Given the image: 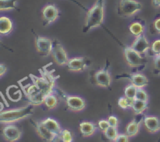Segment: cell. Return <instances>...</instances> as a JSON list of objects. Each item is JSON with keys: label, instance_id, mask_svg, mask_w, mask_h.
Here are the masks:
<instances>
[{"label": "cell", "instance_id": "cell-1", "mask_svg": "<svg viewBox=\"0 0 160 142\" xmlns=\"http://www.w3.org/2000/svg\"><path fill=\"white\" fill-rule=\"evenodd\" d=\"M40 73L41 76L30 75L31 83L23 87L30 104L34 106L43 104L45 97L54 92L58 78L53 74L52 70H48L46 66L41 69Z\"/></svg>", "mask_w": 160, "mask_h": 142}, {"label": "cell", "instance_id": "cell-2", "mask_svg": "<svg viewBox=\"0 0 160 142\" xmlns=\"http://www.w3.org/2000/svg\"><path fill=\"white\" fill-rule=\"evenodd\" d=\"M105 6L106 0H96L95 4L88 9L83 32H88L102 26L105 20Z\"/></svg>", "mask_w": 160, "mask_h": 142}, {"label": "cell", "instance_id": "cell-3", "mask_svg": "<svg viewBox=\"0 0 160 142\" xmlns=\"http://www.w3.org/2000/svg\"><path fill=\"white\" fill-rule=\"evenodd\" d=\"M33 112L34 105L31 104L23 107L0 111V123L4 125L13 124L31 116Z\"/></svg>", "mask_w": 160, "mask_h": 142}, {"label": "cell", "instance_id": "cell-4", "mask_svg": "<svg viewBox=\"0 0 160 142\" xmlns=\"http://www.w3.org/2000/svg\"><path fill=\"white\" fill-rule=\"evenodd\" d=\"M123 53L125 60L130 68L134 69L137 71H142L146 67L148 59L145 55H141L128 45H125L123 48Z\"/></svg>", "mask_w": 160, "mask_h": 142}, {"label": "cell", "instance_id": "cell-5", "mask_svg": "<svg viewBox=\"0 0 160 142\" xmlns=\"http://www.w3.org/2000/svg\"><path fill=\"white\" fill-rule=\"evenodd\" d=\"M142 3L138 0H120L117 14L121 17H131L141 12Z\"/></svg>", "mask_w": 160, "mask_h": 142}, {"label": "cell", "instance_id": "cell-6", "mask_svg": "<svg viewBox=\"0 0 160 142\" xmlns=\"http://www.w3.org/2000/svg\"><path fill=\"white\" fill-rule=\"evenodd\" d=\"M92 84H96L97 86L101 87L108 88L111 86L112 82V78L109 70V64H106L103 68L97 70L94 73Z\"/></svg>", "mask_w": 160, "mask_h": 142}, {"label": "cell", "instance_id": "cell-7", "mask_svg": "<svg viewBox=\"0 0 160 142\" xmlns=\"http://www.w3.org/2000/svg\"><path fill=\"white\" fill-rule=\"evenodd\" d=\"M51 56H52L54 62L60 66H67L70 58H68L67 51L63 45L58 40L52 41V48Z\"/></svg>", "mask_w": 160, "mask_h": 142}, {"label": "cell", "instance_id": "cell-8", "mask_svg": "<svg viewBox=\"0 0 160 142\" xmlns=\"http://www.w3.org/2000/svg\"><path fill=\"white\" fill-rule=\"evenodd\" d=\"M59 17V9L55 4H47L42 9L43 26L47 27L54 23Z\"/></svg>", "mask_w": 160, "mask_h": 142}, {"label": "cell", "instance_id": "cell-9", "mask_svg": "<svg viewBox=\"0 0 160 142\" xmlns=\"http://www.w3.org/2000/svg\"><path fill=\"white\" fill-rule=\"evenodd\" d=\"M23 131L14 124H6L2 129V136L7 142H17L21 138Z\"/></svg>", "mask_w": 160, "mask_h": 142}, {"label": "cell", "instance_id": "cell-10", "mask_svg": "<svg viewBox=\"0 0 160 142\" xmlns=\"http://www.w3.org/2000/svg\"><path fill=\"white\" fill-rule=\"evenodd\" d=\"M35 47L40 56L47 57L52 53V41L47 37L37 35L35 37Z\"/></svg>", "mask_w": 160, "mask_h": 142}, {"label": "cell", "instance_id": "cell-11", "mask_svg": "<svg viewBox=\"0 0 160 142\" xmlns=\"http://www.w3.org/2000/svg\"><path fill=\"white\" fill-rule=\"evenodd\" d=\"M92 65V62L87 57H73L69 59L66 66L69 70L73 72L84 71L89 68Z\"/></svg>", "mask_w": 160, "mask_h": 142}, {"label": "cell", "instance_id": "cell-12", "mask_svg": "<svg viewBox=\"0 0 160 142\" xmlns=\"http://www.w3.org/2000/svg\"><path fill=\"white\" fill-rule=\"evenodd\" d=\"M117 78H124L131 81V84L135 86L137 88H144L149 84V80L145 75L139 73H124V74L119 75Z\"/></svg>", "mask_w": 160, "mask_h": 142}, {"label": "cell", "instance_id": "cell-13", "mask_svg": "<svg viewBox=\"0 0 160 142\" xmlns=\"http://www.w3.org/2000/svg\"><path fill=\"white\" fill-rule=\"evenodd\" d=\"M33 126L35 129L36 133L42 139V140H45L46 142H54V140L59 137V135L55 134V133L52 132L49 130L47 129L41 121H31Z\"/></svg>", "mask_w": 160, "mask_h": 142}, {"label": "cell", "instance_id": "cell-14", "mask_svg": "<svg viewBox=\"0 0 160 142\" xmlns=\"http://www.w3.org/2000/svg\"><path fill=\"white\" fill-rule=\"evenodd\" d=\"M64 99L67 108L73 112H81L86 107L85 100L80 96L66 95Z\"/></svg>", "mask_w": 160, "mask_h": 142}, {"label": "cell", "instance_id": "cell-15", "mask_svg": "<svg viewBox=\"0 0 160 142\" xmlns=\"http://www.w3.org/2000/svg\"><path fill=\"white\" fill-rule=\"evenodd\" d=\"M131 47L141 55H145L150 50L151 45L146 36L143 34L135 37Z\"/></svg>", "mask_w": 160, "mask_h": 142}, {"label": "cell", "instance_id": "cell-16", "mask_svg": "<svg viewBox=\"0 0 160 142\" xmlns=\"http://www.w3.org/2000/svg\"><path fill=\"white\" fill-rule=\"evenodd\" d=\"M143 123L147 130L151 134H156L160 131V119L156 115H145Z\"/></svg>", "mask_w": 160, "mask_h": 142}, {"label": "cell", "instance_id": "cell-17", "mask_svg": "<svg viewBox=\"0 0 160 142\" xmlns=\"http://www.w3.org/2000/svg\"><path fill=\"white\" fill-rule=\"evenodd\" d=\"M79 130L84 137H88L93 135L98 130L96 125L92 122L83 121L80 123Z\"/></svg>", "mask_w": 160, "mask_h": 142}, {"label": "cell", "instance_id": "cell-18", "mask_svg": "<svg viewBox=\"0 0 160 142\" xmlns=\"http://www.w3.org/2000/svg\"><path fill=\"white\" fill-rule=\"evenodd\" d=\"M13 30V22L9 17H0V34L8 35Z\"/></svg>", "mask_w": 160, "mask_h": 142}, {"label": "cell", "instance_id": "cell-19", "mask_svg": "<svg viewBox=\"0 0 160 142\" xmlns=\"http://www.w3.org/2000/svg\"><path fill=\"white\" fill-rule=\"evenodd\" d=\"M41 123H42L47 129H48L50 131L55 133V134H58V135H59L62 130V127H61L59 122L53 118L48 117V118L45 119V120H41Z\"/></svg>", "mask_w": 160, "mask_h": 142}, {"label": "cell", "instance_id": "cell-20", "mask_svg": "<svg viewBox=\"0 0 160 142\" xmlns=\"http://www.w3.org/2000/svg\"><path fill=\"white\" fill-rule=\"evenodd\" d=\"M141 123H142V120L134 119L132 121H131L127 125L126 129H125V132H126L125 134L129 137H133L137 135L140 131Z\"/></svg>", "mask_w": 160, "mask_h": 142}, {"label": "cell", "instance_id": "cell-21", "mask_svg": "<svg viewBox=\"0 0 160 142\" xmlns=\"http://www.w3.org/2000/svg\"><path fill=\"white\" fill-rule=\"evenodd\" d=\"M148 107V101H140V100H134L133 101L132 107L131 109L134 112L136 115H141L143 113Z\"/></svg>", "mask_w": 160, "mask_h": 142}, {"label": "cell", "instance_id": "cell-22", "mask_svg": "<svg viewBox=\"0 0 160 142\" xmlns=\"http://www.w3.org/2000/svg\"><path fill=\"white\" fill-rule=\"evenodd\" d=\"M129 30L133 35L137 37V36L144 34V31H145V27L142 22L134 21L130 24Z\"/></svg>", "mask_w": 160, "mask_h": 142}, {"label": "cell", "instance_id": "cell-23", "mask_svg": "<svg viewBox=\"0 0 160 142\" xmlns=\"http://www.w3.org/2000/svg\"><path fill=\"white\" fill-rule=\"evenodd\" d=\"M18 1L19 0H0V12L16 9Z\"/></svg>", "mask_w": 160, "mask_h": 142}, {"label": "cell", "instance_id": "cell-24", "mask_svg": "<svg viewBox=\"0 0 160 142\" xmlns=\"http://www.w3.org/2000/svg\"><path fill=\"white\" fill-rule=\"evenodd\" d=\"M44 104L46 105L48 109H55V108L57 107L58 104H59V100H58L57 96L54 95V93L49 94L45 97V100H44Z\"/></svg>", "mask_w": 160, "mask_h": 142}, {"label": "cell", "instance_id": "cell-25", "mask_svg": "<svg viewBox=\"0 0 160 142\" xmlns=\"http://www.w3.org/2000/svg\"><path fill=\"white\" fill-rule=\"evenodd\" d=\"M137 90L138 88L133 84H128L124 89V96L126 98H129V99L135 100L136 98V94H137Z\"/></svg>", "mask_w": 160, "mask_h": 142}, {"label": "cell", "instance_id": "cell-26", "mask_svg": "<svg viewBox=\"0 0 160 142\" xmlns=\"http://www.w3.org/2000/svg\"><path fill=\"white\" fill-rule=\"evenodd\" d=\"M105 137L106 139H108L110 141L114 142L115 141L116 138L118 136L119 133L117 130V127H113V126H109L105 132H103Z\"/></svg>", "mask_w": 160, "mask_h": 142}, {"label": "cell", "instance_id": "cell-27", "mask_svg": "<svg viewBox=\"0 0 160 142\" xmlns=\"http://www.w3.org/2000/svg\"><path fill=\"white\" fill-rule=\"evenodd\" d=\"M59 137L62 142H73V135L69 130H62Z\"/></svg>", "mask_w": 160, "mask_h": 142}, {"label": "cell", "instance_id": "cell-28", "mask_svg": "<svg viewBox=\"0 0 160 142\" xmlns=\"http://www.w3.org/2000/svg\"><path fill=\"white\" fill-rule=\"evenodd\" d=\"M133 101L126 98V97H121L118 100V105L123 109H128L132 107Z\"/></svg>", "mask_w": 160, "mask_h": 142}, {"label": "cell", "instance_id": "cell-29", "mask_svg": "<svg viewBox=\"0 0 160 142\" xmlns=\"http://www.w3.org/2000/svg\"><path fill=\"white\" fill-rule=\"evenodd\" d=\"M135 99L140 100V101H148V102L149 96H148V94L147 93V91L144 88H138Z\"/></svg>", "mask_w": 160, "mask_h": 142}, {"label": "cell", "instance_id": "cell-30", "mask_svg": "<svg viewBox=\"0 0 160 142\" xmlns=\"http://www.w3.org/2000/svg\"><path fill=\"white\" fill-rule=\"evenodd\" d=\"M150 51H151V55L153 56L160 55V39H157L153 42L150 48Z\"/></svg>", "mask_w": 160, "mask_h": 142}, {"label": "cell", "instance_id": "cell-31", "mask_svg": "<svg viewBox=\"0 0 160 142\" xmlns=\"http://www.w3.org/2000/svg\"><path fill=\"white\" fill-rule=\"evenodd\" d=\"M153 62H154V74L160 75V55H156L153 56Z\"/></svg>", "mask_w": 160, "mask_h": 142}, {"label": "cell", "instance_id": "cell-32", "mask_svg": "<svg viewBox=\"0 0 160 142\" xmlns=\"http://www.w3.org/2000/svg\"><path fill=\"white\" fill-rule=\"evenodd\" d=\"M98 128H99V130L102 131V132H105V131H106V130L110 126V125H109V122H108L107 120H101L98 121Z\"/></svg>", "mask_w": 160, "mask_h": 142}, {"label": "cell", "instance_id": "cell-33", "mask_svg": "<svg viewBox=\"0 0 160 142\" xmlns=\"http://www.w3.org/2000/svg\"><path fill=\"white\" fill-rule=\"evenodd\" d=\"M107 120L110 126H113V127H117L118 126V119L115 115H109L108 117Z\"/></svg>", "mask_w": 160, "mask_h": 142}, {"label": "cell", "instance_id": "cell-34", "mask_svg": "<svg viewBox=\"0 0 160 142\" xmlns=\"http://www.w3.org/2000/svg\"><path fill=\"white\" fill-rule=\"evenodd\" d=\"M129 138L126 134H119L114 142H129Z\"/></svg>", "mask_w": 160, "mask_h": 142}, {"label": "cell", "instance_id": "cell-35", "mask_svg": "<svg viewBox=\"0 0 160 142\" xmlns=\"http://www.w3.org/2000/svg\"><path fill=\"white\" fill-rule=\"evenodd\" d=\"M152 28L155 32L160 34V17H158L154 20L152 23Z\"/></svg>", "mask_w": 160, "mask_h": 142}, {"label": "cell", "instance_id": "cell-36", "mask_svg": "<svg viewBox=\"0 0 160 142\" xmlns=\"http://www.w3.org/2000/svg\"><path fill=\"white\" fill-rule=\"evenodd\" d=\"M6 71H7V68L6 66L2 63H0V78L4 76Z\"/></svg>", "mask_w": 160, "mask_h": 142}, {"label": "cell", "instance_id": "cell-37", "mask_svg": "<svg viewBox=\"0 0 160 142\" xmlns=\"http://www.w3.org/2000/svg\"><path fill=\"white\" fill-rule=\"evenodd\" d=\"M152 4L153 7L156 9H159L160 8V0H152Z\"/></svg>", "mask_w": 160, "mask_h": 142}, {"label": "cell", "instance_id": "cell-38", "mask_svg": "<svg viewBox=\"0 0 160 142\" xmlns=\"http://www.w3.org/2000/svg\"><path fill=\"white\" fill-rule=\"evenodd\" d=\"M70 1H71V2H74L75 4H77V5H78V6H79V7H81V9H84V10H86V11L88 10V9H86V8L84 7V6H83L82 4H81V3H80L79 2H78V1H77V0H70Z\"/></svg>", "mask_w": 160, "mask_h": 142}, {"label": "cell", "instance_id": "cell-39", "mask_svg": "<svg viewBox=\"0 0 160 142\" xmlns=\"http://www.w3.org/2000/svg\"><path fill=\"white\" fill-rule=\"evenodd\" d=\"M2 45H3V43H2V42L1 38H0V46H2Z\"/></svg>", "mask_w": 160, "mask_h": 142}]
</instances>
